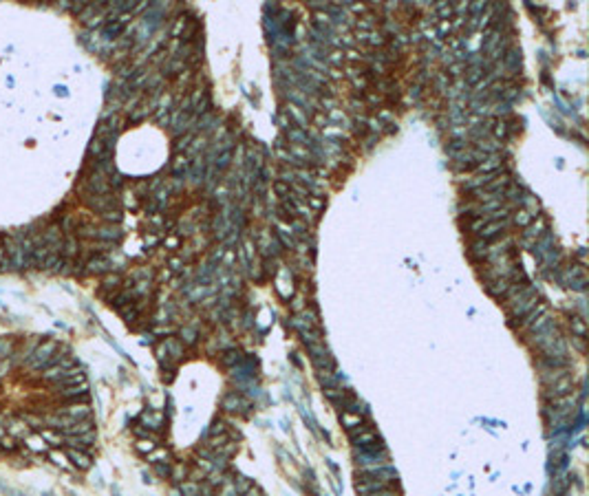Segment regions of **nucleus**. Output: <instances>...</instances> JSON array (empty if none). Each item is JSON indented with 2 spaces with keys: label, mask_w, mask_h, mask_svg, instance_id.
<instances>
[{
  "label": "nucleus",
  "mask_w": 589,
  "mask_h": 496,
  "mask_svg": "<svg viewBox=\"0 0 589 496\" xmlns=\"http://www.w3.org/2000/svg\"><path fill=\"white\" fill-rule=\"evenodd\" d=\"M289 307H291V311H294V316L296 313H300L303 309H307V302H305V298H291V302H289Z\"/></svg>",
  "instance_id": "22"
},
{
  "label": "nucleus",
  "mask_w": 589,
  "mask_h": 496,
  "mask_svg": "<svg viewBox=\"0 0 589 496\" xmlns=\"http://www.w3.org/2000/svg\"><path fill=\"white\" fill-rule=\"evenodd\" d=\"M327 60L331 62V64H336V66H342V62H344V51H331V53H327Z\"/></svg>",
  "instance_id": "21"
},
{
  "label": "nucleus",
  "mask_w": 589,
  "mask_h": 496,
  "mask_svg": "<svg viewBox=\"0 0 589 496\" xmlns=\"http://www.w3.org/2000/svg\"><path fill=\"white\" fill-rule=\"evenodd\" d=\"M212 496H214V494H212Z\"/></svg>",
  "instance_id": "26"
},
{
  "label": "nucleus",
  "mask_w": 589,
  "mask_h": 496,
  "mask_svg": "<svg viewBox=\"0 0 589 496\" xmlns=\"http://www.w3.org/2000/svg\"><path fill=\"white\" fill-rule=\"evenodd\" d=\"M188 474H190V472H188V466H186V463H177L175 470L170 472V476L177 481V483H184V481L188 479Z\"/></svg>",
  "instance_id": "17"
},
{
  "label": "nucleus",
  "mask_w": 589,
  "mask_h": 496,
  "mask_svg": "<svg viewBox=\"0 0 589 496\" xmlns=\"http://www.w3.org/2000/svg\"><path fill=\"white\" fill-rule=\"evenodd\" d=\"M221 364L223 366H239V364H243V353L236 351V349H232V351L223 353Z\"/></svg>",
  "instance_id": "9"
},
{
  "label": "nucleus",
  "mask_w": 589,
  "mask_h": 496,
  "mask_svg": "<svg viewBox=\"0 0 589 496\" xmlns=\"http://www.w3.org/2000/svg\"><path fill=\"white\" fill-rule=\"evenodd\" d=\"M569 393H574V377L572 375H565V377H560L558 381H554V384L543 386V399H547V402L565 397V395H569Z\"/></svg>",
  "instance_id": "2"
},
{
  "label": "nucleus",
  "mask_w": 589,
  "mask_h": 496,
  "mask_svg": "<svg viewBox=\"0 0 589 496\" xmlns=\"http://www.w3.org/2000/svg\"><path fill=\"white\" fill-rule=\"evenodd\" d=\"M221 408L225 412H230V415H248L249 408H252V402H249L245 395L232 390V393H227L225 397L221 399Z\"/></svg>",
  "instance_id": "1"
},
{
  "label": "nucleus",
  "mask_w": 589,
  "mask_h": 496,
  "mask_svg": "<svg viewBox=\"0 0 589 496\" xmlns=\"http://www.w3.org/2000/svg\"><path fill=\"white\" fill-rule=\"evenodd\" d=\"M223 435H227L225 419H214L212 426H210V430H208V437H223ZM227 437H230V435H227Z\"/></svg>",
  "instance_id": "14"
},
{
  "label": "nucleus",
  "mask_w": 589,
  "mask_h": 496,
  "mask_svg": "<svg viewBox=\"0 0 589 496\" xmlns=\"http://www.w3.org/2000/svg\"><path fill=\"white\" fill-rule=\"evenodd\" d=\"M569 329L576 338H587V322L583 316H569Z\"/></svg>",
  "instance_id": "8"
},
{
  "label": "nucleus",
  "mask_w": 589,
  "mask_h": 496,
  "mask_svg": "<svg viewBox=\"0 0 589 496\" xmlns=\"http://www.w3.org/2000/svg\"><path fill=\"white\" fill-rule=\"evenodd\" d=\"M483 77V69L481 66H465V71H464V80H465V84H477L479 80Z\"/></svg>",
  "instance_id": "11"
},
{
  "label": "nucleus",
  "mask_w": 589,
  "mask_h": 496,
  "mask_svg": "<svg viewBox=\"0 0 589 496\" xmlns=\"http://www.w3.org/2000/svg\"><path fill=\"white\" fill-rule=\"evenodd\" d=\"M232 481H234V485H236V490H239V494H241V496H243V494L248 492V490L252 488V485H254L252 481H249L248 476H243V474H236V476H234V479H232Z\"/></svg>",
  "instance_id": "19"
},
{
  "label": "nucleus",
  "mask_w": 589,
  "mask_h": 496,
  "mask_svg": "<svg viewBox=\"0 0 589 496\" xmlns=\"http://www.w3.org/2000/svg\"><path fill=\"white\" fill-rule=\"evenodd\" d=\"M512 221H514V225H517V227H523V230H525V227H527L529 223L534 221V218H532V214H529V212H527V210H525V207H523V210L514 212Z\"/></svg>",
  "instance_id": "13"
},
{
  "label": "nucleus",
  "mask_w": 589,
  "mask_h": 496,
  "mask_svg": "<svg viewBox=\"0 0 589 496\" xmlns=\"http://www.w3.org/2000/svg\"><path fill=\"white\" fill-rule=\"evenodd\" d=\"M483 285H486L488 293H490L492 298H496V300H503L505 293H508V289H510V280L508 278H495V280H488V283H483Z\"/></svg>",
  "instance_id": "4"
},
{
  "label": "nucleus",
  "mask_w": 589,
  "mask_h": 496,
  "mask_svg": "<svg viewBox=\"0 0 589 496\" xmlns=\"http://www.w3.org/2000/svg\"><path fill=\"white\" fill-rule=\"evenodd\" d=\"M179 490L184 496H199V490H201V483H196V481H190L186 479L184 483H179Z\"/></svg>",
  "instance_id": "12"
},
{
  "label": "nucleus",
  "mask_w": 589,
  "mask_h": 496,
  "mask_svg": "<svg viewBox=\"0 0 589 496\" xmlns=\"http://www.w3.org/2000/svg\"><path fill=\"white\" fill-rule=\"evenodd\" d=\"M218 496H241V494H239V490H236V485H234V481H232L230 476H225V481H223Z\"/></svg>",
  "instance_id": "18"
},
{
  "label": "nucleus",
  "mask_w": 589,
  "mask_h": 496,
  "mask_svg": "<svg viewBox=\"0 0 589 496\" xmlns=\"http://www.w3.org/2000/svg\"><path fill=\"white\" fill-rule=\"evenodd\" d=\"M340 424L344 426L349 432H353L355 428H360L364 424V417L360 415V412H353V410H342L340 412Z\"/></svg>",
  "instance_id": "7"
},
{
  "label": "nucleus",
  "mask_w": 589,
  "mask_h": 496,
  "mask_svg": "<svg viewBox=\"0 0 589 496\" xmlns=\"http://www.w3.org/2000/svg\"><path fill=\"white\" fill-rule=\"evenodd\" d=\"M488 247H490V245H488L486 240H481V238L470 240V256H481V258H486V256H488Z\"/></svg>",
  "instance_id": "10"
},
{
  "label": "nucleus",
  "mask_w": 589,
  "mask_h": 496,
  "mask_svg": "<svg viewBox=\"0 0 589 496\" xmlns=\"http://www.w3.org/2000/svg\"><path fill=\"white\" fill-rule=\"evenodd\" d=\"M492 124H495V126H492V135H495L496 139H505V137H508V121H505V119H495Z\"/></svg>",
  "instance_id": "15"
},
{
  "label": "nucleus",
  "mask_w": 589,
  "mask_h": 496,
  "mask_svg": "<svg viewBox=\"0 0 589 496\" xmlns=\"http://www.w3.org/2000/svg\"><path fill=\"white\" fill-rule=\"evenodd\" d=\"M280 274L285 276V278H280V276L276 278V291H278V295H280L282 300H291V298H294V285H291L289 271L280 269Z\"/></svg>",
  "instance_id": "5"
},
{
  "label": "nucleus",
  "mask_w": 589,
  "mask_h": 496,
  "mask_svg": "<svg viewBox=\"0 0 589 496\" xmlns=\"http://www.w3.org/2000/svg\"><path fill=\"white\" fill-rule=\"evenodd\" d=\"M505 232H508V221L503 218V221H488L486 225H483L481 230L477 232V236H479L481 240H486L488 245H490L492 240L501 238V236L505 234Z\"/></svg>",
  "instance_id": "3"
},
{
  "label": "nucleus",
  "mask_w": 589,
  "mask_h": 496,
  "mask_svg": "<svg viewBox=\"0 0 589 496\" xmlns=\"http://www.w3.org/2000/svg\"><path fill=\"white\" fill-rule=\"evenodd\" d=\"M565 375H569V368H543L541 366V373H538L543 386L554 384V381H558L560 377H565Z\"/></svg>",
  "instance_id": "6"
},
{
  "label": "nucleus",
  "mask_w": 589,
  "mask_h": 496,
  "mask_svg": "<svg viewBox=\"0 0 589 496\" xmlns=\"http://www.w3.org/2000/svg\"><path fill=\"white\" fill-rule=\"evenodd\" d=\"M196 340H199V331H196L194 326H184V329H181V342L196 344Z\"/></svg>",
  "instance_id": "16"
},
{
  "label": "nucleus",
  "mask_w": 589,
  "mask_h": 496,
  "mask_svg": "<svg viewBox=\"0 0 589 496\" xmlns=\"http://www.w3.org/2000/svg\"><path fill=\"white\" fill-rule=\"evenodd\" d=\"M230 159H232V148L230 150H223L221 157H217V170L223 172L227 166H230Z\"/></svg>",
  "instance_id": "20"
},
{
  "label": "nucleus",
  "mask_w": 589,
  "mask_h": 496,
  "mask_svg": "<svg viewBox=\"0 0 589 496\" xmlns=\"http://www.w3.org/2000/svg\"><path fill=\"white\" fill-rule=\"evenodd\" d=\"M367 102L369 104H382V97L377 93H367Z\"/></svg>",
  "instance_id": "24"
},
{
  "label": "nucleus",
  "mask_w": 589,
  "mask_h": 496,
  "mask_svg": "<svg viewBox=\"0 0 589 496\" xmlns=\"http://www.w3.org/2000/svg\"><path fill=\"white\" fill-rule=\"evenodd\" d=\"M380 117H384V119H391L393 115H391V111H382V113H380ZM393 119H395V117H393Z\"/></svg>",
  "instance_id": "25"
},
{
  "label": "nucleus",
  "mask_w": 589,
  "mask_h": 496,
  "mask_svg": "<svg viewBox=\"0 0 589 496\" xmlns=\"http://www.w3.org/2000/svg\"><path fill=\"white\" fill-rule=\"evenodd\" d=\"M274 190H276V192L280 194V197H287V194L291 192V190H289V183H285V181H276V183H274Z\"/></svg>",
  "instance_id": "23"
}]
</instances>
